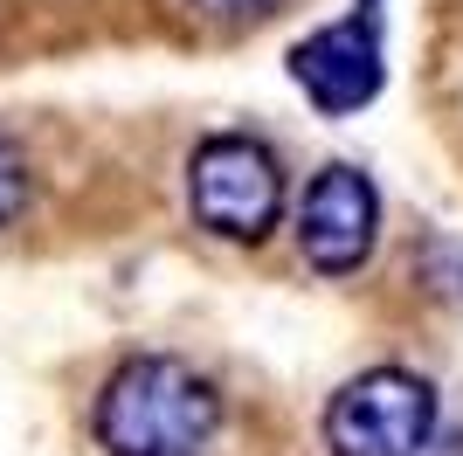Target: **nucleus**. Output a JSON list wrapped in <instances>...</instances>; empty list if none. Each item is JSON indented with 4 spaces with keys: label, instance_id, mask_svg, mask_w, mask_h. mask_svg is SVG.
<instances>
[{
    "label": "nucleus",
    "instance_id": "3",
    "mask_svg": "<svg viewBox=\"0 0 463 456\" xmlns=\"http://www.w3.org/2000/svg\"><path fill=\"white\" fill-rule=\"evenodd\" d=\"M443 401L415 366H367L326 401V450L332 456H422L436 436Z\"/></svg>",
    "mask_w": 463,
    "mask_h": 456
},
{
    "label": "nucleus",
    "instance_id": "8",
    "mask_svg": "<svg viewBox=\"0 0 463 456\" xmlns=\"http://www.w3.org/2000/svg\"><path fill=\"white\" fill-rule=\"evenodd\" d=\"M208 21H222V28H250V21H270L284 0H194Z\"/></svg>",
    "mask_w": 463,
    "mask_h": 456
},
{
    "label": "nucleus",
    "instance_id": "5",
    "mask_svg": "<svg viewBox=\"0 0 463 456\" xmlns=\"http://www.w3.org/2000/svg\"><path fill=\"white\" fill-rule=\"evenodd\" d=\"M290 83L311 97V111L346 118L360 104H373L387 83V49H381V0H360L346 21L311 28L290 49Z\"/></svg>",
    "mask_w": 463,
    "mask_h": 456
},
{
    "label": "nucleus",
    "instance_id": "4",
    "mask_svg": "<svg viewBox=\"0 0 463 456\" xmlns=\"http://www.w3.org/2000/svg\"><path fill=\"white\" fill-rule=\"evenodd\" d=\"M290 228H298V256L318 277H353V270H367L373 242H381V187L367 180V166L332 159L305 180Z\"/></svg>",
    "mask_w": 463,
    "mask_h": 456
},
{
    "label": "nucleus",
    "instance_id": "7",
    "mask_svg": "<svg viewBox=\"0 0 463 456\" xmlns=\"http://www.w3.org/2000/svg\"><path fill=\"white\" fill-rule=\"evenodd\" d=\"M422 284L436 290V298H449V304H463V242H436L422 249Z\"/></svg>",
    "mask_w": 463,
    "mask_h": 456
},
{
    "label": "nucleus",
    "instance_id": "1",
    "mask_svg": "<svg viewBox=\"0 0 463 456\" xmlns=\"http://www.w3.org/2000/svg\"><path fill=\"white\" fill-rule=\"evenodd\" d=\"M222 429V387L180 353H132L97 387L90 436L104 456H201Z\"/></svg>",
    "mask_w": 463,
    "mask_h": 456
},
{
    "label": "nucleus",
    "instance_id": "6",
    "mask_svg": "<svg viewBox=\"0 0 463 456\" xmlns=\"http://www.w3.org/2000/svg\"><path fill=\"white\" fill-rule=\"evenodd\" d=\"M35 201V173H28V152L14 146V132H0V228H14Z\"/></svg>",
    "mask_w": 463,
    "mask_h": 456
},
{
    "label": "nucleus",
    "instance_id": "2",
    "mask_svg": "<svg viewBox=\"0 0 463 456\" xmlns=\"http://www.w3.org/2000/svg\"><path fill=\"white\" fill-rule=\"evenodd\" d=\"M187 208L222 242L256 249L284 222V159L256 132H214L187 159Z\"/></svg>",
    "mask_w": 463,
    "mask_h": 456
}]
</instances>
